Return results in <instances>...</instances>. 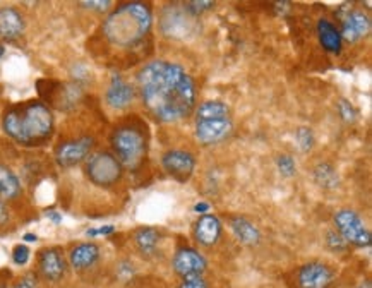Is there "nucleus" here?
<instances>
[{
    "label": "nucleus",
    "mask_w": 372,
    "mask_h": 288,
    "mask_svg": "<svg viewBox=\"0 0 372 288\" xmlns=\"http://www.w3.org/2000/svg\"><path fill=\"white\" fill-rule=\"evenodd\" d=\"M7 219H9V213H7V208L6 204H3V201L0 199V225H3Z\"/></svg>",
    "instance_id": "f704fd0d"
},
{
    "label": "nucleus",
    "mask_w": 372,
    "mask_h": 288,
    "mask_svg": "<svg viewBox=\"0 0 372 288\" xmlns=\"http://www.w3.org/2000/svg\"><path fill=\"white\" fill-rule=\"evenodd\" d=\"M179 288H208L204 276H193V278L180 280Z\"/></svg>",
    "instance_id": "c756f323"
},
{
    "label": "nucleus",
    "mask_w": 372,
    "mask_h": 288,
    "mask_svg": "<svg viewBox=\"0 0 372 288\" xmlns=\"http://www.w3.org/2000/svg\"><path fill=\"white\" fill-rule=\"evenodd\" d=\"M3 53H6V48H3V45H2V43H0V59H2V57H3Z\"/></svg>",
    "instance_id": "ea45409f"
},
{
    "label": "nucleus",
    "mask_w": 372,
    "mask_h": 288,
    "mask_svg": "<svg viewBox=\"0 0 372 288\" xmlns=\"http://www.w3.org/2000/svg\"><path fill=\"white\" fill-rule=\"evenodd\" d=\"M161 165L165 172L177 182H187L196 168V158L193 153L182 150H170L161 156Z\"/></svg>",
    "instance_id": "1a4fd4ad"
},
{
    "label": "nucleus",
    "mask_w": 372,
    "mask_h": 288,
    "mask_svg": "<svg viewBox=\"0 0 372 288\" xmlns=\"http://www.w3.org/2000/svg\"><path fill=\"white\" fill-rule=\"evenodd\" d=\"M317 36H319V43L328 53L339 55L343 50V39L339 35L338 28L335 26L331 21L319 19L317 21Z\"/></svg>",
    "instance_id": "6ab92c4d"
},
{
    "label": "nucleus",
    "mask_w": 372,
    "mask_h": 288,
    "mask_svg": "<svg viewBox=\"0 0 372 288\" xmlns=\"http://www.w3.org/2000/svg\"><path fill=\"white\" fill-rule=\"evenodd\" d=\"M115 232V226L114 225H105L102 228H96V230H88L86 232V235L88 237H98V235H110V233Z\"/></svg>",
    "instance_id": "72a5a7b5"
},
{
    "label": "nucleus",
    "mask_w": 372,
    "mask_h": 288,
    "mask_svg": "<svg viewBox=\"0 0 372 288\" xmlns=\"http://www.w3.org/2000/svg\"><path fill=\"white\" fill-rule=\"evenodd\" d=\"M107 103L115 110H122V108L131 105V102L134 100V89L129 84L127 81L121 78V75H114L108 84L107 89Z\"/></svg>",
    "instance_id": "dca6fc26"
},
{
    "label": "nucleus",
    "mask_w": 372,
    "mask_h": 288,
    "mask_svg": "<svg viewBox=\"0 0 372 288\" xmlns=\"http://www.w3.org/2000/svg\"><path fill=\"white\" fill-rule=\"evenodd\" d=\"M117 275L121 276V278H129V276L134 275V266L127 261H122L121 264H118Z\"/></svg>",
    "instance_id": "2f4dec72"
},
{
    "label": "nucleus",
    "mask_w": 372,
    "mask_h": 288,
    "mask_svg": "<svg viewBox=\"0 0 372 288\" xmlns=\"http://www.w3.org/2000/svg\"><path fill=\"white\" fill-rule=\"evenodd\" d=\"M137 88L144 105L161 122L187 118L196 107L193 78L167 60H154L137 72Z\"/></svg>",
    "instance_id": "f257e3e1"
},
{
    "label": "nucleus",
    "mask_w": 372,
    "mask_h": 288,
    "mask_svg": "<svg viewBox=\"0 0 372 288\" xmlns=\"http://www.w3.org/2000/svg\"><path fill=\"white\" fill-rule=\"evenodd\" d=\"M326 246L333 252H343L348 249V244L342 239L338 232H328L326 233Z\"/></svg>",
    "instance_id": "a878e982"
},
{
    "label": "nucleus",
    "mask_w": 372,
    "mask_h": 288,
    "mask_svg": "<svg viewBox=\"0 0 372 288\" xmlns=\"http://www.w3.org/2000/svg\"><path fill=\"white\" fill-rule=\"evenodd\" d=\"M215 7V3L213 2H204V0H201V2H186L184 3V9L187 10V12L191 14V16L197 17L200 14L206 12V10L213 9Z\"/></svg>",
    "instance_id": "bb28decb"
},
{
    "label": "nucleus",
    "mask_w": 372,
    "mask_h": 288,
    "mask_svg": "<svg viewBox=\"0 0 372 288\" xmlns=\"http://www.w3.org/2000/svg\"><path fill=\"white\" fill-rule=\"evenodd\" d=\"M357 288H372V285H371V282H362Z\"/></svg>",
    "instance_id": "58836bf2"
},
{
    "label": "nucleus",
    "mask_w": 372,
    "mask_h": 288,
    "mask_svg": "<svg viewBox=\"0 0 372 288\" xmlns=\"http://www.w3.org/2000/svg\"><path fill=\"white\" fill-rule=\"evenodd\" d=\"M295 139H297V144L299 147H301V151L307 153V151L312 150L314 134L309 127H299L297 132H295Z\"/></svg>",
    "instance_id": "393cba45"
},
{
    "label": "nucleus",
    "mask_w": 372,
    "mask_h": 288,
    "mask_svg": "<svg viewBox=\"0 0 372 288\" xmlns=\"http://www.w3.org/2000/svg\"><path fill=\"white\" fill-rule=\"evenodd\" d=\"M222 237V223H220L218 216L206 213L197 218L194 223V239L200 242V246L211 247Z\"/></svg>",
    "instance_id": "4468645a"
},
{
    "label": "nucleus",
    "mask_w": 372,
    "mask_h": 288,
    "mask_svg": "<svg viewBox=\"0 0 372 288\" xmlns=\"http://www.w3.org/2000/svg\"><path fill=\"white\" fill-rule=\"evenodd\" d=\"M23 187H21L17 175L6 165H0V199L12 201L21 196Z\"/></svg>",
    "instance_id": "412c9836"
},
{
    "label": "nucleus",
    "mask_w": 372,
    "mask_h": 288,
    "mask_svg": "<svg viewBox=\"0 0 372 288\" xmlns=\"http://www.w3.org/2000/svg\"><path fill=\"white\" fill-rule=\"evenodd\" d=\"M100 247L93 242L78 244L72 247L71 254H69V262L76 271H85V269L93 268L96 262L100 261Z\"/></svg>",
    "instance_id": "f3484780"
},
{
    "label": "nucleus",
    "mask_w": 372,
    "mask_h": 288,
    "mask_svg": "<svg viewBox=\"0 0 372 288\" xmlns=\"http://www.w3.org/2000/svg\"><path fill=\"white\" fill-rule=\"evenodd\" d=\"M81 7H86V9L89 10H95V12H105V10H108L112 7V2H108V0H100V2H93V0H89V2H81L79 3Z\"/></svg>",
    "instance_id": "7c9ffc66"
},
{
    "label": "nucleus",
    "mask_w": 372,
    "mask_h": 288,
    "mask_svg": "<svg viewBox=\"0 0 372 288\" xmlns=\"http://www.w3.org/2000/svg\"><path fill=\"white\" fill-rule=\"evenodd\" d=\"M338 111H339V115H342V118L345 122H353V120H355V117H357L355 108H353L352 103H350L346 98H342L338 102Z\"/></svg>",
    "instance_id": "cd10ccee"
},
{
    "label": "nucleus",
    "mask_w": 372,
    "mask_h": 288,
    "mask_svg": "<svg viewBox=\"0 0 372 288\" xmlns=\"http://www.w3.org/2000/svg\"><path fill=\"white\" fill-rule=\"evenodd\" d=\"M30 255H31L30 247L24 246V244H19V246H16L12 249V261L16 262L17 266L26 264V262L30 261Z\"/></svg>",
    "instance_id": "c85d7f7f"
},
{
    "label": "nucleus",
    "mask_w": 372,
    "mask_h": 288,
    "mask_svg": "<svg viewBox=\"0 0 372 288\" xmlns=\"http://www.w3.org/2000/svg\"><path fill=\"white\" fill-rule=\"evenodd\" d=\"M371 31V19L367 14L360 12V10H353L348 16L343 19L342 24V39H346L348 43H355L362 39L364 36L369 35Z\"/></svg>",
    "instance_id": "2eb2a0df"
},
{
    "label": "nucleus",
    "mask_w": 372,
    "mask_h": 288,
    "mask_svg": "<svg viewBox=\"0 0 372 288\" xmlns=\"http://www.w3.org/2000/svg\"><path fill=\"white\" fill-rule=\"evenodd\" d=\"M230 228L236 239L244 246H258L261 242V232L258 226L251 222V219L244 218V216H236L230 222Z\"/></svg>",
    "instance_id": "aec40b11"
},
{
    "label": "nucleus",
    "mask_w": 372,
    "mask_h": 288,
    "mask_svg": "<svg viewBox=\"0 0 372 288\" xmlns=\"http://www.w3.org/2000/svg\"><path fill=\"white\" fill-rule=\"evenodd\" d=\"M161 28H163V33L170 38H186L196 31V17L191 16L186 9L180 10L177 7H172V10L165 14Z\"/></svg>",
    "instance_id": "f8f14e48"
},
{
    "label": "nucleus",
    "mask_w": 372,
    "mask_h": 288,
    "mask_svg": "<svg viewBox=\"0 0 372 288\" xmlns=\"http://www.w3.org/2000/svg\"><path fill=\"white\" fill-rule=\"evenodd\" d=\"M172 266L173 271L180 276V280L204 276L206 269H208L204 255L193 247H182V249L177 251L172 259Z\"/></svg>",
    "instance_id": "6e6552de"
},
{
    "label": "nucleus",
    "mask_w": 372,
    "mask_h": 288,
    "mask_svg": "<svg viewBox=\"0 0 372 288\" xmlns=\"http://www.w3.org/2000/svg\"><path fill=\"white\" fill-rule=\"evenodd\" d=\"M38 268L39 273L45 280L48 282H60L66 275V258H64V252L60 247H46L39 252L38 258Z\"/></svg>",
    "instance_id": "ddd939ff"
},
{
    "label": "nucleus",
    "mask_w": 372,
    "mask_h": 288,
    "mask_svg": "<svg viewBox=\"0 0 372 288\" xmlns=\"http://www.w3.org/2000/svg\"><path fill=\"white\" fill-rule=\"evenodd\" d=\"M112 147L122 167L136 170L148 154V132L143 124H124L112 134Z\"/></svg>",
    "instance_id": "39448f33"
},
{
    "label": "nucleus",
    "mask_w": 372,
    "mask_h": 288,
    "mask_svg": "<svg viewBox=\"0 0 372 288\" xmlns=\"http://www.w3.org/2000/svg\"><path fill=\"white\" fill-rule=\"evenodd\" d=\"M2 129L21 146H39L52 138L53 114L39 100L17 103L3 114Z\"/></svg>",
    "instance_id": "f03ea898"
},
{
    "label": "nucleus",
    "mask_w": 372,
    "mask_h": 288,
    "mask_svg": "<svg viewBox=\"0 0 372 288\" xmlns=\"http://www.w3.org/2000/svg\"><path fill=\"white\" fill-rule=\"evenodd\" d=\"M46 216H48V218L52 219V222L55 223V225H59V223H62V215L57 213V211H48V213H46Z\"/></svg>",
    "instance_id": "c9c22d12"
},
{
    "label": "nucleus",
    "mask_w": 372,
    "mask_h": 288,
    "mask_svg": "<svg viewBox=\"0 0 372 288\" xmlns=\"http://www.w3.org/2000/svg\"><path fill=\"white\" fill-rule=\"evenodd\" d=\"M36 276L35 275H26L19 280L12 288H36Z\"/></svg>",
    "instance_id": "473e14b6"
},
{
    "label": "nucleus",
    "mask_w": 372,
    "mask_h": 288,
    "mask_svg": "<svg viewBox=\"0 0 372 288\" xmlns=\"http://www.w3.org/2000/svg\"><path fill=\"white\" fill-rule=\"evenodd\" d=\"M276 167L283 177H294L295 172H297V165H295V160L290 154H280L276 158Z\"/></svg>",
    "instance_id": "b1692460"
},
{
    "label": "nucleus",
    "mask_w": 372,
    "mask_h": 288,
    "mask_svg": "<svg viewBox=\"0 0 372 288\" xmlns=\"http://www.w3.org/2000/svg\"><path fill=\"white\" fill-rule=\"evenodd\" d=\"M122 172H124V167L121 165V161L108 151L91 154L85 165L86 177L98 187L115 186L122 179Z\"/></svg>",
    "instance_id": "423d86ee"
},
{
    "label": "nucleus",
    "mask_w": 372,
    "mask_h": 288,
    "mask_svg": "<svg viewBox=\"0 0 372 288\" xmlns=\"http://www.w3.org/2000/svg\"><path fill=\"white\" fill-rule=\"evenodd\" d=\"M0 288H3V287H2V285H0Z\"/></svg>",
    "instance_id": "a19ab883"
},
{
    "label": "nucleus",
    "mask_w": 372,
    "mask_h": 288,
    "mask_svg": "<svg viewBox=\"0 0 372 288\" xmlns=\"http://www.w3.org/2000/svg\"><path fill=\"white\" fill-rule=\"evenodd\" d=\"M314 180L323 189H337L339 186V175L337 168L330 163H319L312 172Z\"/></svg>",
    "instance_id": "5701e85b"
},
{
    "label": "nucleus",
    "mask_w": 372,
    "mask_h": 288,
    "mask_svg": "<svg viewBox=\"0 0 372 288\" xmlns=\"http://www.w3.org/2000/svg\"><path fill=\"white\" fill-rule=\"evenodd\" d=\"M23 240L24 242H36V240H38V237H36L35 233H26V235L23 237Z\"/></svg>",
    "instance_id": "4c0bfd02"
},
{
    "label": "nucleus",
    "mask_w": 372,
    "mask_h": 288,
    "mask_svg": "<svg viewBox=\"0 0 372 288\" xmlns=\"http://www.w3.org/2000/svg\"><path fill=\"white\" fill-rule=\"evenodd\" d=\"M134 244L137 251L146 258L157 254L158 244H160V233L158 230L151 228V226H143V228L136 230L134 233Z\"/></svg>",
    "instance_id": "4be33fe9"
},
{
    "label": "nucleus",
    "mask_w": 372,
    "mask_h": 288,
    "mask_svg": "<svg viewBox=\"0 0 372 288\" xmlns=\"http://www.w3.org/2000/svg\"><path fill=\"white\" fill-rule=\"evenodd\" d=\"M335 280V269L321 261L307 262L297 271L299 288H330Z\"/></svg>",
    "instance_id": "9d476101"
},
{
    "label": "nucleus",
    "mask_w": 372,
    "mask_h": 288,
    "mask_svg": "<svg viewBox=\"0 0 372 288\" xmlns=\"http://www.w3.org/2000/svg\"><path fill=\"white\" fill-rule=\"evenodd\" d=\"M338 233L348 246L371 247L372 237L366 223L352 210H338L333 216Z\"/></svg>",
    "instance_id": "0eeeda50"
},
{
    "label": "nucleus",
    "mask_w": 372,
    "mask_h": 288,
    "mask_svg": "<svg viewBox=\"0 0 372 288\" xmlns=\"http://www.w3.org/2000/svg\"><path fill=\"white\" fill-rule=\"evenodd\" d=\"M233 129L230 107L222 100H208L196 111V139L211 146L230 136Z\"/></svg>",
    "instance_id": "20e7f679"
},
{
    "label": "nucleus",
    "mask_w": 372,
    "mask_h": 288,
    "mask_svg": "<svg viewBox=\"0 0 372 288\" xmlns=\"http://www.w3.org/2000/svg\"><path fill=\"white\" fill-rule=\"evenodd\" d=\"M153 24L150 6L141 2H127L112 10L103 23V35L112 45L129 48L146 38Z\"/></svg>",
    "instance_id": "7ed1b4c3"
},
{
    "label": "nucleus",
    "mask_w": 372,
    "mask_h": 288,
    "mask_svg": "<svg viewBox=\"0 0 372 288\" xmlns=\"http://www.w3.org/2000/svg\"><path fill=\"white\" fill-rule=\"evenodd\" d=\"M95 146V139L85 136V138L72 139V141L62 143L55 150V160L62 168H72L82 160H86L89 151Z\"/></svg>",
    "instance_id": "9b49d317"
},
{
    "label": "nucleus",
    "mask_w": 372,
    "mask_h": 288,
    "mask_svg": "<svg viewBox=\"0 0 372 288\" xmlns=\"http://www.w3.org/2000/svg\"><path fill=\"white\" fill-rule=\"evenodd\" d=\"M208 210H209V204H206V203H197L196 206H194V211L200 215H206L208 213Z\"/></svg>",
    "instance_id": "e433bc0d"
},
{
    "label": "nucleus",
    "mask_w": 372,
    "mask_h": 288,
    "mask_svg": "<svg viewBox=\"0 0 372 288\" xmlns=\"http://www.w3.org/2000/svg\"><path fill=\"white\" fill-rule=\"evenodd\" d=\"M23 14L14 7H0V36L6 39H16L24 33Z\"/></svg>",
    "instance_id": "a211bd4d"
}]
</instances>
